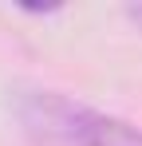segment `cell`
I'll use <instances>...</instances> for the list:
<instances>
[{
	"label": "cell",
	"mask_w": 142,
	"mask_h": 146,
	"mask_svg": "<svg viewBox=\"0 0 142 146\" xmlns=\"http://www.w3.org/2000/svg\"><path fill=\"white\" fill-rule=\"evenodd\" d=\"M134 16H138V20H142V8H138V12H134Z\"/></svg>",
	"instance_id": "7a4b0ae2"
},
{
	"label": "cell",
	"mask_w": 142,
	"mask_h": 146,
	"mask_svg": "<svg viewBox=\"0 0 142 146\" xmlns=\"http://www.w3.org/2000/svg\"><path fill=\"white\" fill-rule=\"evenodd\" d=\"M79 138L87 146H142V134L126 130L122 122H111V119H95V115H79Z\"/></svg>",
	"instance_id": "6da1fadb"
}]
</instances>
